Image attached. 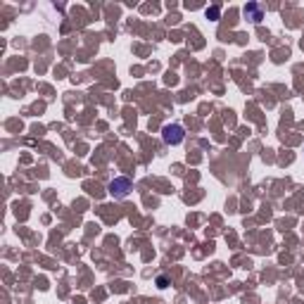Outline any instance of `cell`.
I'll use <instances>...</instances> for the list:
<instances>
[{
  "mask_svg": "<svg viewBox=\"0 0 304 304\" xmlns=\"http://www.w3.org/2000/svg\"><path fill=\"white\" fill-rule=\"evenodd\" d=\"M107 190H110L112 197H117V200H124V197H129L131 190H133V183H131V178L126 176H117L110 185H107Z\"/></svg>",
  "mask_w": 304,
  "mask_h": 304,
  "instance_id": "obj_1",
  "label": "cell"
},
{
  "mask_svg": "<svg viewBox=\"0 0 304 304\" xmlns=\"http://www.w3.org/2000/svg\"><path fill=\"white\" fill-rule=\"evenodd\" d=\"M162 138H164L166 145H181L185 138V131L181 124H166L162 129Z\"/></svg>",
  "mask_w": 304,
  "mask_h": 304,
  "instance_id": "obj_2",
  "label": "cell"
},
{
  "mask_svg": "<svg viewBox=\"0 0 304 304\" xmlns=\"http://www.w3.org/2000/svg\"><path fill=\"white\" fill-rule=\"evenodd\" d=\"M242 15H245L247 19H252V22H261V19H264L261 5H257V3H249V5H245V10H242Z\"/></svg>",
  "mask_w": 304,
  "mask_h": 304,
  "instance_id": "obj_3",
  "label": "cell"
},
{
  "mask_svg": "<svg viewBox=\"0 0 304 304\" xmlns=\"http://www.w3.org/2000/svg\"><path fill=\"white\" fill-rule=\"evenodd\" d=\"M207 17H212V19H219V8H212V10H207Z\"/></svg>",
  "mask_w": 304,
  "mask_h": 304,
  "instance_id": "obj_4",
  "label": "cell"
},
{
  "mask_svg": "<svg viewBox=\"0 0 304 304\" xmlns=\"http://www.w3.org/2000/svg\"><path fill=\"white\" fill-rule=\"evenodd\" d=\"M157 285H159V287H166V278L159 276V278H157Z\"/></svg>",
  "mask_w": 304,
  "mask_h": 304,
  "instance_id": "obj_5",
  "label": "cell"
}]
</instances>
